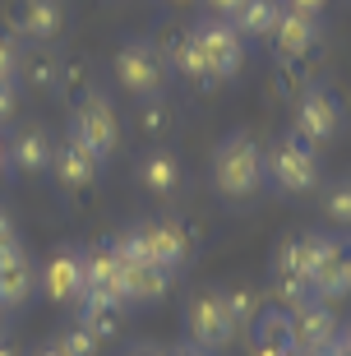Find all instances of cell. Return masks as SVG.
<instances>
[{
	"label": "cell",
	"mask_w": 351,
	"mask_h": 356,
	"mask_svg": "<svg viewBox=\"0 0 351 356\" xmlns=\"http://www.w3.org/2000/svg\"><path fill=\"white\" fill-rule=\"evenodd\" d=\"M38 287L47 291V301L70 305L83 296V250L79 245H60L47 254V264L38 268Z\"/></svg>",
	"instance_id": "9c48e42d"
},
{
	"label": "cell",
	"mask_w": 351,
	"mask_h": 356,
	"mask_svg": "<svg viewBox=\"0 0 351 356\" xmlns=\"http://www.w3.org/2000/svg\"><path fill=\"white\" fill-rule=\"evenodd\" d=\"M143 236H148V264L167 268V273H181L185 259H190V241L176 222H143Z\"/></svg>",
	"instance_id": "d6986e66"
},
{
	"label": "cell",
	"mask_w": 351,
	"mask_h": 356,
	"mask_svg": "<svg viewBox=\"0 0 351 356\" xmlns=\"http://www.w3.org/2000/svg\"><path fill=\"white\" fill-rule=\"evenodd\" d=\"M14 111H19V88L14 83H0V125L14 120Z\"/></svg>",
	"instance_id": "1f68e13d"
},
{
	"label": "cell",
	"mask_w": 351,
	"mask_h": 356,
	"mask_svg": "<svg viewBox=\"0 0 351 356\" xmlns=\"http://www.w3.org/2000/svg\"><path fill=\"white\" fill-rule=\"evenodd\" d=\"M328 356H347V352H342V347H328Z\"/></svg>",
	"instance_id": "b9f144b4"
},
{
	"label": "cell",
	"mask_w": 351,
	"mask_h": 356,
	"mask_svg": "<svg viewBox=\"0 0 351 356\" xmlns=\"http://www.w3.org/2000/svg\"><path fill=\"white\" fill-rule=\"evenodd\" d=\"M338 250H342V241L328 236V232H296V236H286L282 245H277L273 268H277V273H300V277H310L314 268L328 259V254H338Z\"/></svg>",
	"instance_id": "30bf717a"
},
{
	"label": "cell",
	"mask_w": 351,
	"mask_h": 356,
	"mask_svg": "<svg viewBox=\"0 0 351 356\" xmlns=\"http://www.w3.org/2000/svg\"><path fill=\"white\" fill-rule=\"evenodd\" d=\"M120 277H125V264H120V254L111 250V241L83 250V291H106V296L120 301Z\"/></svg>",
	"instance_id": "ac0fdd59"
},
{
	"label": "cell",
	"mask_w": 351,
	"mask_h": 356,
	"mask_svg": "<svg viewBox=\"0 0 351 356\" xmlns=\"http://www.w3.org/2000/svg\"><path fill=\"white\" fill-rule=\"evenodd\" d=\"M209 5H213V10L222 14V19H231V14L240 10V5H245V0H209Z\"/></svg>",
	"instance_id": "e575fe53"
},
{
	"label": "cell",
	"mask_w": 351,
	"mask_h": 356,
	"mask_svg": "<svg viewBox=\"0 0 351 356\" xmlns=\"http://www.w3.org/2000/svg\"><path fill=\"white\" fill-rule=\"evenodd\" d=\"M19 65H24V47H19V38H14V33H5V28H0V83H14V79H19Z\"/></svg>",
	"instance_id": "f546056e"
},
{
	"label": "cell",
	"mask_w": 351,
	"mask_h": 356,
	"mask_svg": "<svg viewBox=\"0 0 351 356\" xmlns=\"http://www.w3.org/2000/svg\"><path fill=\"white\" fill-rule=\"evenodd\" d=\"M111 74L130 97L148 102V97H162V88H167V56L153 38H130L111 56Z\"/></svg>",
	"instance_id": "3957f363"
},
{
	"label": "cell",
	"mask_w": 351,
	"mask_h": 356,
	"mask_svg": "<svg viewBox=\"0 0 351 356\" xmlns=\"http://www.w3.org/2000/svg\"><path fill=\"white\" fill-rule=\"evenodd\" d=\"M310 291H314V301H347L351 296V259H347V245H342L338 254H328L324 264L310 273Z\"/></svg>",
	"instance_id": "7402d4cb"
},
{
	"label": "cell",
	"mask_w": 351,
	"mask_h": 356,
	"mask_svg": "<svg viewBox=\"0 0 351 356\" xmlns=\"http://www.w3.org/2000/svg\"><path fill=\"white\" fill-rule=\"evenodd\" d=\"M195 33H199V42H204V56H209V65H213V79L231 83L236 74H240V65H245V38H240V33L231 28V19H222V14L195 24Z\"/></svg>",
	"instance_id": "52a82bcc"
},
{
	"label": "cell",
	"mask_w": 351,
	"mask_h": 356,
	"mask_svg": "<svg viewBox=\"0 0 351 356\" xmlns=\"http://www.w3.org/2000/svg\"><path fill=\"white\" fill-rule=\"evenodd\" d=\"M65 0H19L14 10V33L19 42H33V47H51L60 33H65Z\"/></svg>",
	"instance_id": "8fae6325"
},
{
	"label": "cell",
	"mask_w": 351,
	"mask_h": 356,
	"mask_svg": "<svg viewBox=\"0 0 351 356\" xmlns=\"http://www.w3.org/2000/svg\"><path fill=\"white\" fill-rule=\"evenodd\" d=\"M236 338L231 319H227V305H222L218 287H204L185 301V343L204 347V352H222V347Z\"/></svg>",
	"instance_id": "8992f818"
},
{
	"label": "cell",
	"mask_w": 351,
	"mask_h": 356,
	"mask_svg": "<svg viewBox=\"0 0 351 356\" xmlns=\"http://www.w3.org/2000/svg\"><path fill=\"white\" fill-rule=\"evenodd\" d=\"M273 296L282 310H296L300 301H310L314 291H310V277H300V273H277L273 268Z\"/></svg>",
	"instance_id": "4316f807"
},
{
	"label": "cell",
	"mask_w": 351,
	"mask_h": 356,
	"mask_svg": "<svg viewBox=\"0 0 351 356\" xmlns=\"http://www.w3.org/2000/svg\"><path fill=\"white\" fill-rule=\"evenodd\" d=\"M250 356H296V343H291V310H282V305H277V310H259Z\"/></svg>",
	"instance_id": "ffe728a7"
},
{
	"label": "cell",
	"mask_w": 351,
	"mask_h": 356,
	"mask_svg": "<svg viewBox=\"0 0 351 356\" xmlns=\"http://www.w3.org/2000/svg\"><path fill=\"white\" fill-rule=\"evenodd\" d=\"M0 324H5V310H0Z\"/></svg>",
	"instance_id": "f6af8a7d"
},
{
	"label": "cell",
	"mask_w": 351,
	"mask_h": 356,
	"mask_svg": "<svg viewBox=\"0 0 351 356\" xmlns=\"http://www.w3.org/2000/svg\"><path fill=\"white\" fill-rule=\"evenodd\" d=\"M167 356H213V352H204V347H195V343H181V347H171Z\"/></svg>",
	"instance_id": "8d00e7d4"
},
{
	"label": "cell",
	"mask_w": 351,
	"mask_h": 356,
	"mask_svg": "<svg viewBox=\"0 0 351 356\" xmlns=\"http://www.w3.org/2000/svg\"><path fill=\"white\" fill-rule=\"evenodd\" d=\"M286 10H296V14H310V19H319V14L328 10V0H282Z\"/></svg>",
	"instance_id": "d6a6232c"
},
{
	"label": "cell",
	"mask_w": 351,
	"mask_h": 356,
	"mask_svg": "<svg viewBox=\"0 0 351 356\" xmlns=\"http://www.w3.org/2000/svg\"><path fill=\"white\" fill-rule=\"evenodd\" d=\"M38 356H65V352H60V343H51V347H42Z\"/></svg>",
	"instance_id": "ab89813d"
},
{
	"label": "cell",
	"mask_w": 351,
	"mask_h": 356,
	"mask_svg": "<svg viewBox=\"0 0 351 356\" xmlns=\"http://www.w3.org/2000/svg\"><path fill=\"white\" fill-rule=\"evenodd\" d=\"M97 172H102V162L92 158L83 144H74V139H65V144H56L51 153V176L60 181V190H88L92 181H97Z\"/></svg>",
	"instance_id": "2e32d148"
},
{
	"label": "cell",
	"mask_w": 351,
	"mask_h": 356,
	"mask_svg": "<svg viewBox=\"0 0 351 356\" xmlns=\"http://www.w3.org/2000/svg\"><path fill=\"white\" fill-rule=\"evenodd\" d=\"M342 125H347V116H342V102L333 97V92L324 88V83H310V88L296 97V116H291V134H300L305 144H333L342 134Z\"/></svg>",
	"instance_id": "5b68a950"
},
{
	"label": "cell",
	"mask_w": 351,
	"mask_h": 356,
	"mask_svg": "<svg viewBox=\"0 0 351 356\" xmlns=\"http://www.w3.org/2000/svg\"><path fill=\"white\" fill-rule=\"evenodd\" d=\"M33 291H38V268H33L28 250L19 241H14V245H0V310L28 305Z\"/></svg>",
	"instance_id": "7c38bea8"
},
{
	"label": "cell",
	"mask_w": 351,
	"mask_h": 356,
	"mask_svg": "<svg viewBox=\"0 0 351 356\" xmlns=\"http://www.w3.org/2000/svg\"><path fill=\"white\" fill-rule=\"evenodd\" d=\"M171 282H176V273H167V268H157V264H125L120 301L125 305H157V301H167Z\"/></svg>",
	"instance_id": "e0dca14e"
},
{
	"label": "cell",
	"mask_w": 351,
	"mask_h": 356,
	"mask_svg": "<svg viewBox=\"0 0 351 356\" xmlns=\"http://www.w3.org/2000/svg\"><path fill=\"white\" fill-rule=\"evenodd\" d=\"M296 356H328V352H296Z\"/></svg>",
	"instance_id": "7bdbcfd3"
},
{
	"label": "cell",
	"mask_w": 351,
	"mask_h": 356,
	"mask_svg": "<svg viewBox=\"0 0 351 356\" xmlns=\"http://www.w3.org/2000/svg\"><path fill=\"white\" fill-rule=\"evenodd\" d=\"M342 338V319L333 315V305L328 301H300L291 310V343L296 352H328V347H338Z\"/></svg>",
	"instance_id": "ba28073f"
},
{
	"label": "cell",
	"mask_w": 351,
	"mask_h": 356,
	"mask_svg": "<svg viewBox=\"0 0 351 356\" xmlns=\"http://www.w3.org/2000/svg\"><path fill=\"white\" fill-rule=\"evenodd\" d=\"M176 5H181V0H176Z\"/></svg>",
	"instance_id": "bcb514c9"
},
{
	"label": "cell",
	"mask_w": 351,
	"mask_h": 356,
	"mask_svg": "<svg viewBox=\"0 0 351 356\" xmlns=\"http://www.w3.org/2000/svg\"><path fill=\"white\" fill-rule=\"evenodd\" d=\"M0 356H14V347H10V343H0Z\"/></svg>",
	"instance_id": "60d3db41"
},
{
	"label": "cell",
	"mask_w": 351,
	"mask_h": 356,
	"mask_svg": "<svg viewBox=\"0 0 351 356\" xmlns=\"http://www.w3.org/2000/svg\"><path fill=\"white\" fill-rule=\"evenodd\" d=\"M347 259H351V241H347Z\"/></svg>",
	"instance_id": "ee69618b"
},
{
	"label": "cell",
	"mask_w": 351,
	"mask_h": 356,
	"mask_svg": "<svg viewBox=\"0 0 351 356\" xmlns=\"http://www.w3.org/2000/svg\"><path fill=\"white\" fill-rule=\"evenodd\" d=\"M171 125H176V116H171L162 102H153V97H148V102L139 106V130L148 134V139H153V134H167Z\"/></svg>",
	"instance_id": "4dcf8cb0"
},
{
	"label": "cell",
	"mask_w": 351,
	"mask_h": 356,
	"mask_svg": "<svg viewBox=\"0 0 351 356\" xmlns=\"http://www.w3.org/2000/svg\"><path fill=\"white\" fill-rule=\"evenodd\" d=\"M171 60H176V70H181L190 83H218V79H213L209 56H204V42H199L195 28H185L181 38H176V47H171Z\"/></svg>",
	"instance_id": "cb8c5ba5"
},
{
	"label": "cell",
	"mask_w": 351,
	"mask_h": 356,
	"mask_svg": "<svg viewBox=\"0 0 351 356\" xmlns=\"http://www.w3.org/2000/svg\"><path fill=\"white\" fill-rule=\"evenodd\" d=\"M125 356H167V352L153 347V343H134V347H125Z\"/></svg>",
	"instance_id": "d590c367"
},
{
	"label": "cell",
	"mask_w": 351,
	"mask_h": 356,
	"mask_svg": "<svg viewBox=\"0 0 351 356\" xmlns=\"http://www.w3.org/2000/svg\"><path fill=\"white\" fill-rule=\"evenodd\" d=\"M213 185L227 204H250L263 190V144L250 130H231L213 148Z\"/></svg>",
	"instance_id": "6da1fadb"
},
{
	"label": "cell",
	"mask_w": 351,
	"mask_h": 356,
	"mask_svg": "<svg viewBox=\"0 0 351 356\" xmlns=\"http://www.w3.org/2000/svg\"><path fill=\"white\" fill-rule=\"evenodd\" d=\"M74 305H79V324L92 329L102 343L120 338V315H125V305H120L116 296H106V291H83Z\"/></svg>",
	"instance_id": "44dd1931"
},
{
	"label": "cell",
	"mask_w": 351,
	"mask_h": 356,
	"mask_svg": "<svg viewBox=\"0 0 351 356\" xmlns=\"http://www.w3.org/2000/svg\"><path fill=\"white\" fill-rule=\"evenodd\" d=\"M70 139L83 144L97 162H106L120 148V120H116V106H111L106 92L92 88L88 97L74 102V111H70Z\"/></svg>",
	"instance_id": "277c9868"
},
{
	"label": "cell",
	"mask_w": 351,
	"mask_h": 356,
	"mask_svg": "<svg viewBox=\"0 0 351 356\" xmlns=\"http://www.w3.org/2000/svg\"><path fill=\"white\" fill-rule=\"evenodd\" d=\"M111 250L120 254V264H148V236H143V222L116 232V236H111Z\"/></svg>",
	"instance_id": "83f0119b"
},
{
	"label": "cell",
	"mask_w": 351,
	"mask_h": 356,
	"mask_svg": "<svg viewBox=\"0 0 351 356\" xmlns=\"http://www.w3.org/2000/svg\"><path fill=\"white\" fill-rule=\"evenodd\" d=\"M51 153H56V139H51L47 125H19L10 134V167L19 176L51 172Z\"/></svg>",
	"instance_id": "4fadbf2b"
},
{
	"label": "cell",
	"mask_w": 351,
	"mask_h": 356,
	"mask_svg": "<svg viewBox=\"0 0 351 356\" xmlns=\"http://www.w3.org/2000/svg\"><path fill=\"white\" fill-rule=\"evenodd\" d=\"M324 218L342 232H351V176L324 185Z\"/></svg>",
	"instance_id": "484cf974"
},
{
	"label": "cell",
	"mask_w": 351,
	"mask_h": 356,
	"mask_svg": "<svg viewBox=\"0 0 351 356\" xmlns=\"http://www.w3.org/2000/svg\"><path fill=\"white\" fill-rule=\"evenodd\" d=\"M10 167V139H0V172Z\"/></svg>",
	"instance_id": "f35d334b"
},
{
	"label": "cell",
	"mask_w": 351,
	"mask_h": 356,
	"mask_svg": "<svg viewBox=\"0 0 351 356\" xmlns=\"http://www.w3.org/2000/svg\"><path fill=\"white\" fill-rule=\"evenodd\" d=\"M222 305H227V319H231V329H236V333H245V329H254V319H259L263 296H259L254 287H227V291H222Z\"/></svg>",
	"instance_id": "d4e9b609"
},
{
	"label": "cell",
	"mask_w": 351,
	"mask_h": 356,
	"mask_svg": "<svg viewBox=\"0 0 351 356\" xmlns=\"http://www.w3.org/2000/svg\"><path fill=\"white\" fill-rule=\"evenodd\" d=\"M56 343H60V352H65V356H97V352H102V338H97L92 329H83L79 319L60 333V338H56Z\"/></svg>",
	"instance_id": "f1b7e54d"
},
{
	"label": "cell",
	"mask_w": 351,
	"mask_h": 356,
	"mask_svg": "<svg viewBox=\"0 0 351 356\" xmlns=\"http://www.w3.org/2000/svg\"><path fill=\"white\" fill-rule=\"evenodd\" d=\"M263 185H273L277 195H286V199L319 190V148L305 144L300 134H282L263 153Z\"/></svg>",
	"instance_id": "7a4b0ae2"
},
{
	"label": "cell",
	"mask_w": 351,
	"mask_h": 356,
	"mask_svg": "<svg viewBox=\"0 0 351 356\" xmlns=\"http://www.w3.org/2000/svg\"><path fill=\"white\" fill-rule=\"evenodd\" d=\"M338 347H342V352L351 356V324H342V338H338Z\"/></svg>",
	"instance_id": "74e56055"
},
{
	"label": "cell",
	"mask_w": 351,
	"mask_h": 356,
	"mask_svg": "<svg viewBox=\"0 0 351 356\" xmlns=\"http://www.w3.org/2000/svg\"><path fill=\"white\" fill-rule=\"evenodd\" d=\"M277 14H282V0H245L240 10L231 14V28L240 33V38H273L277 28Z\"/></svg>",
	"instance_id": "603a6c76"
},
{
	"label": "cell",
	"mask_w": 351,
	"mask_h": 356,
	"mask_svg": "<svg viewBox=\"0 0 351 356\" xmlns=\"http://www.w3.org/2000/svg\"><path fill=\"white\" fill-rule=\"evenodd\" d=\"M139 185L148 190V195H157V199H171V195L185 185L181 158H176L167 144H153V148L139 158Z\"/></svg>",
	"instance_id": "9a60e30c"
},
{
	"label": "cell",
	"mask_w": 351,
	"mask_h": 356,
	"mask_svg": "<svg viewBox=\"0 0 351 356\" xmlns=\"http://www.w3.org/2000/svg\"><path fill=\"white\" fill-rule=\"evenodd\" d=\"M19 241V227H14V213L0 204V245H14Z\"/></svg>",
	"instance_id": "836d02e7"
},
{
	"label": "cell",
	"mask_w": 351,
	"mask_h": 356,
	"mask_svg": "<svg viewBox=\"0 0 351 356\" xmlns=\"http://www.w3.org/2000/svg\"><path fill=\"white\" fill-rule=\"evenodd\" d=\"M319 38H324V28H319V19H310V14H296V10H286L277 14V28H273V47L282 60H305V56L319 47Z\"/></svg>",
	"instance_id": "5bb4252c"
}]
</instances>
